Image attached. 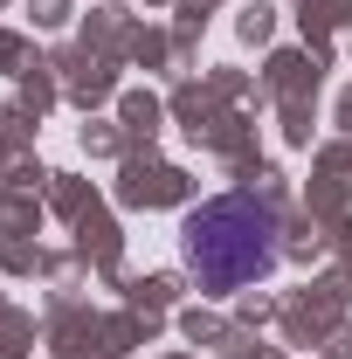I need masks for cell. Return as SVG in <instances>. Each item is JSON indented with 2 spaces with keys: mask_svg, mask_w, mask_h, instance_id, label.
Listing matches in <instances>:
<instances>
[{
  "mask_svg": "<svg viewBox=\"0 0 352 359\" xmlns=\"http://www.w3.org/2000/svg\"><path fill=\"white\" fill-rule=\"evenodd\" d=\"M187 269L208 283V290H249L256 276L276 269L283 256V242H276V215H269L263 201H249V194H221L208 208H194L187 215Z\"/></svg>",
  "mask_w": 352,
  "mask_h": 359,
  "instance_id": "obj_1",
  "label": "cell"
}]
</instances>
